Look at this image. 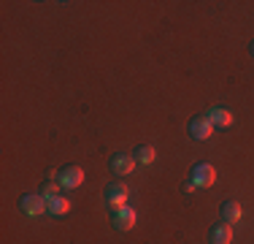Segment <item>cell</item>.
<instances>
[{
    "label": "cell",
    "instance_id": "8fae6325",
    "mask_svg": "<svg viewBox=\"0 0 254 244\" xmlns=\"http://www.w3.org/2000/svg\"><path fill=\"white\" fill-rule=\"evenodd\" d=\"M244 217V209H241V204L238 201H225V204H222V220H225V223L230 225V223H238V220Z\"/></svg>",
    "mask_w": 254,
    "mask_h": 244
},
{
    "label": "cell",
    "instance_id": "7a4b0ae2",
    "mask_svg": "<svg viewBox=\"0 0 254 244\" xmlns=\"http://www.w3.org/2000/svg\"><path fill=\"white\" fill-rule=\"evenodd\" d=\"M135 220H138V215H135L132 206H117V209L111 212V225L117 231H122V234L135 228Z\"/></svg>",
    "mask_w": 254,
    "mask_h": 244
},
{
    "label": "cell",
    "instance_id": "52a82bcc",
    "mask_svg": "<svg viewBox=\"0 0 254 244\" xmlns=\"http://www.w3.org/2000/svg\"><path fill=\"white\" fill-rule=\"evenodd\" d=\"M111 174H117V176H127L132 168H135V157L132 155H127V152H119V155H114L111 157Z\"/></svg>",
    "mask_w": 254,
    "mask_h": 244
},
{
    "label": "cell",
    "instance_id": "8992f818",
    "mask_svg": "<svg viewBox=\"0 0 254 244\" xmlns=\"http://www.w3.org/2000/svg\"><path fill=\"white\" fill-rule=\"evenodd\" d=\"M190 136L195 138V141H205V138L214 136V125H211L208 117H195L190 122Z\"/></svg>",
    "mask_w": 254,
    "mask_h": 244
},
{
    "label": "cell",
    "instance_id": "3957f363",
    "mask_svg": "<svg viewBox=\"0 0 254 244\" xmlns=\"http://www.w3.org/2000/svg\"><path fill=\"white\" fill-rule=\"evenodd\" d=\"M19 209H22V215H27V217H41L46 212V198L41 193H27L19 198Z\"/></svg>",
    "mask_w": 254,
    "mask_h": 244
},
{
    "label": "cell",
    "instance_id": "ba28073f",
    "mask_svg": "<svg viewBox=\"0 0 254 244\" xmlns=\"http://www.w3.org/2000/svg\"><path fill=\"white\" fill-rule=\"evenodd\" d=\"M70 212V201L65 198V195H52V198H46V215L52 217H63Z\"/></svg>",
    "mask_w": 254,
    "mask_h": 244
},
{
    "label": "cell",
    "instance_id": "30bf717a",
    "mask_svg": "<svg viewBox=\"0 0 254 244\" xmlns=\"http://www.w3.org/2000/svg\"><path fill=\"white\" fill-rule=\"evenodd\" d=\"M208 239H211V244H233V225H227V223L214 225Z\"/></svg>",
    "mask_w": 254,
    "mask_h": 244
},
{
    "label": "cell",
    "instance_id": "5b68a950",
    "mask_svg": "<svg viewBox=\"0 0 254 244\" xmlns=\"http://www.w3.org/2000/svg\"><path fill=\"white\" fill-rule=\"evenodd\" d=\"M192 182H195L197 187H211L216 182V168L211 166V163H197L195 168H192Z\"/></svg>",
    "mask_w": 254,
    "mask_h": 244
},
{
    "label": "cell",
    "instance_id": "9a60e30c",
    "mask_svg": "<svg viewBox=\"0 0 254 244\" xmlns=\"http://www.w3.org/2000/svg\"><path fill=\"white\" fill-rule=\"evenodd\" d=\"M249 52H252V57H254V44H252V49H249Z\"/></svg>",
    "mask_w": 254,
    "mask_h": 244
},
{
    "label": "cell",
    "instance_id": "9c48e42d",
    "mask_svg": "<svg viewBox=\"0 0 254 244\" xmlns=\"http://www.w3.org/2000/svg\"><path fill=\"white\" fill-rule=\"evenodd\" d=\"M205 117L211 120L214 127H230L233 125V114H230L227 109H222V106H211L208 112H205Z\"/></svg>",
    "mask_w": 254,
    "mask_h": 244
},
{
    "label": "cell",
    "instance_id": "5bb4252c",
    "mask_svg": "<svg viewBox=\"0 0 254 244\" xmlns=\"http://www.w3.org/2000/svg\"><path fill=\"white\" fill-rule=\"evenodd\" d=\"M181 190H184V193H195V190H197V185H195L192 179H187L184 185H181Z\"/></svg>",
    "mask_w": 254,
    "mask_h": 244
},
{
    "label": "cell",
    "instance_id": "277c9868",
    "mask_svg": "<svg viewBox=\"0 0 254 244\" xmlns=\"http://www.w3.org/2000/svg\"><path fill=\"white\" fill-rule=\"evenodd\" d=\"M127 198H130V190H127V185H122V182H111V185L106 187V204L111 206V209L127 206Z\"/></svg>",
    "mask_w": 254,
    "mask_h": 244
},
{
    "label": "cell",
    "instance_id": "7c38bea8",
    "mask_svg": "<svg viewBox=\"0 0 254 244\" xmlns=\"http://www.w3.org/2000/svg\"><path fill=\"white\" fill-rule=\"evenodd\" d=\"M132 157H135V163H143V166H152L157 160V149L152 144H141L135 152H132Z\"/></svg>",
    "mask_w": 254,
    "mask_h": 244
},
{
    "label": "cell",
    "instance_id": "4fadbf2b",
    "mask_svg": "<svg viewBox=\"0 0 254 244\" xmlns=\"http://www.w3.org/2000/svg\"><path fill=\"white\" fill-rule=\"evenodd\" d=\"M41 195H44V198H52V195H60V185H54V182H49V185H44V190H41Z\"/></svg>",
    "mask_w": 254,
    "mask_h": 244
},
{
    "label": "cell",
    "instance_id": "6da1fadb",
    "mask_svg": "<svg viewBox=\"0 0 254 244\" xmlns=\"http://www.w3.org/2000/svg\"><path fill=\"white\" fill-rule=\"evenodd\" d=\"M81 182H84V168L81 166H65V168H60L57 185L63 187V190H76V187H81Z\"/></svg>",
    "mask_w": 254,
    "mask_h": 244
}]
</instances>
